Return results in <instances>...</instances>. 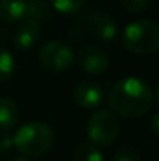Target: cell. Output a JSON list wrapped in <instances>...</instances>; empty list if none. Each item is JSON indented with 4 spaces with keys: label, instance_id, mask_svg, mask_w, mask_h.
I'll return each mask as SVG.
<instances>
[{
    "label": "cell",
    "instance_id": "obj_1",
    "mask_svg": "<svg viewBox=\"0 0 159 161\" xmlns=\"http://www.w3.org/2000/svg\"><path fill=\"white\" fill-rule=\"evenodd\" d=\"M153 89L139 77H126L109 88L108 103L122 117H142L153 107Z\"/></svg>",
    "mask_w": 159,
    "mask_h": 161
},
{
    "label": "cell",
    "instance_id": "obj_2",
    "mask_svg": "<svg viewBox=\"0 0 159 161\" xmlns=\"http://www.w3.org/2000/svg\"><path fill=\"white\" fill-rule=\"evenodd\" d=\"M55 139L52 127L45 122L24 124L13 136V146L25 157H41L50 150Z\"/></svg>",
    "mask_w": 159,
    "mask_h": 161
},
{
    "label": "cell",
    "instance_id": "obj_3",
    "mask_svg": "<svg viewBox=\"0 0 159 161\" xmlns=\"http://www.w3.org/2000/svg\"><path fill=\"white\" fill-rule=\"evenodd\" d=\"M123 47L134 55H153L159 49V27L148 19L130 22L122 33Z\"/></svg>",
    "mask_w": 159,
    "mask_h": 161
},
{
    "label": "cell",
    "instance_id": "obj_4",
    "mask_svg": "<svg viewBox=\"0 0 159 161\" xmlns=\"http://www.w3.org/2000/svg\"><path fill=\"white\" fill-rule=\"evenodd\" d=\"M86 131H87L89 139L95 146L108 147L117 139L119 131H120V125H119L117 117L112 113L97 111L89 117Z\"/></svg>",
    "mask_w": 159,
    "mask_h": 161
},
{
    "label": "cell",
    "instance_id": "obj_5",
    "mask_svg": "<svg viewBox=\"0 0 159 161\" xmlns=\"http://www.w3.org/2000/svg\"><path fill=\"white\" fill-rule=\"evenodd\" d=\"M73 59H75L73 49L69 44L58 41V39L44 42L39 49L41 64L52 72H62V70L69 69L72 66Z\"/></svg>",
    "mask_w": 159,
    "mask_h": 161
},
{
    "label": "cell",
    "instance_id": "obj_6",
    "mask_svg": "<svg viewBox=\"0 0 159 161\" xmlns=\"http://www.w3.org/2000/svg\"><path fill=\"white\" fill-rule=\"evenodd\" d=\"M83 24H84V30H87V33L94 36L95 39H98L100 42L109 44L115 41L119 36L117 22L114 20L112 16H109L108 13H103V11L87 14L83 19Z\"/></svg>",
    "mask_w": 159,
    "mask_h": 161
},
{
    "label": "cell",
    "instance_id": "obj_7",
    "mask_svg": "<svg viewBox=\"0 0 159 161\" xmlns=\"http://www.w3.org/2000/svg\"><path fill=\"white\" fill-rule=\"evenodd\" d=\"M78 67L91 75H100L109 67V56L97 46H86L78 53Z\"/></svg>",
    "mask_w": 159,
    "mask_h": 161
},
{
    "label": "cell",
    "instance_id": "obj_8",
    "mask_svg": "<svg viewBox=\"0 0 159 161\" xmlns=\"http://www.w3.org/2000/svg\"><path fill=\"white\" fill-rule=\"evenodd\" d=\"M105 89L102 88V85H98L97 81H91V80H84L80 85H77L75 91H73V99L77 102V105L86 109H94V108L100 107L105 102Z\"/></svg>",
    "mask_w": 159,
    "mask_h": 161
},
{
    "label": "cell",
    "instance_id": "obj_9",
    "mask_svg": "<svg viewBox=\"0 0 159 161\" xmlns=\"http://www.w3.org/2000/svg\"><path fill=\"white\" fill-rule=\"evenodd\" d=\"M41 33L39 24L25 19L13 33V44L19 50H28L34 46Z\"/></svg>",
    "mask_w": 159,
    "mask_h": 161
},
{
    "label": "cell",
    "instance_id": "obj_10",
    "mask_svg": "<svg viewBox=\"0 0 159 161\" xmlns=\"http://www.w3.org/2000/svg\"><path fill=\"white\" fill-rule=\"evenodd\" d=\"M27 0H0V19L13 24L25 17Z\"/></svg>",
    "mask_w": 159,
    "mask_h": 161
},
{
    "label": "cell",
    "instance_id": "obj_11",
    "mask_svg": "<svg viewBox=\"0 0 159 161\" xmlns=\"http://www.w3.org/2000/svg\"><path fill=\"white\" fill-rule=\"evenodd\" d=\"M19 117L20 111L16 102L6 97H0V130H11L19 122Z\"/></svg>",
    "mask_w": 159,
    "mask_h": 161
},
{
    "label": "cell",
    "instance_id": "obj_12",
    "mask_svg": "<svg viewBox=\"0 0 159 161\" xmlns=\"http://www.w3.org/2000/svg\"><path fill=\"white\" fill-rule=\"evenodd\" d=\"M50 16V8L47 0H27L25 17L41 25V22L47 20Z\"/></svg>",
    "mask_w": 159,
    "mask_h": 161
},
{
    "label": "cell",
    "instance_id": "obj_13",
    "mask_svg": "<svg viewBox=\"0 0 159 161\" xmlns=\"http://www.w3.org/2000/svg\"><path fill=\"white\" fill-rule=\"evenodd\" d=\"M72 161H103V153L94 144L81 142L73 149Z\"/></svg>",
    "mask_w": 159,
    "mask_h": 161
},
{
    "label": "cell",
    "instance_id": "obj_14",
    "mask_svg": "<svg viewBox=\"0 0 159 161\" xmlns=\"http://www.w3.org/2000/svg\"><path fill=\"white\" fill-rule=\"evenodd\" d=\"M14 72V58L8 50L0 47V83L8 81Z\"/></svg>",
    "mask_w": 159,
    "mask_h": 161
},
{
    "label": "cell",
    "instance_id": "obj_15",
    "mask_svg": "<svg viewBox=\"0 0 159 161\" xmlns=\"http://www.w3.org/2000/svg\"><path fill=\"white\" fill-rule=\"evenodd\" d=\"M49 2L56 11L62 14H75L84 6L86 0H49Z\"/></svg>",
    "mask_w": 159,
    "mask_h": 161
},
{
    "label": "cell",
    "instance_id": "obj_16",
    "mask_svg": "<svg viewBox=\"0 0 159 161\" xmlns=\"http://www.w3.org/2000/svg\"><path fill=\"white\" fill-rule=\"evenodd\" d=\"M114 161H140L139 150L133 146H120L115 153H114Z\"/></svg>",
    "mask_w": 159,
    "mask_h": 161
},
{
    "label": "cell",
    "instance_id": "obj_17",
    "mask_svg": "<svg viewBox=\"0 0 159 161\" xmlns=\"http://www.w3.org/2000/svg\"><path fill=\"white\" fill-rule=\"evenodd\" d=\"M120 3L130 13H144L148 8L150 0H120Z\"/></svg>",
    "mask_w": 159,
    "mask_h": 161
},
{
    "label": "cell",
    "instance_id": "obj_18",
    "mask_svg": "<svg viewBox=\"0 0 159 161\" xmlns=\"http://www.w3.org/2000/svg\"><path fill=\"white\" fill-rule=\"evenodd\" d=\"M11 147H13V136L2 130L0 131V153L8 152Z\"/></svg>",
    "mask_w": 159,
    "mask_h": 161
},
{
    "label": "cell",
    "instance_id": "obj_19",
    "mask_svg": "<svg viewBox=\"0 0 159 161\" xmlns=\"http://www.w3.org/2000/svg\"><path fill=\"white\" fill-rule=\"evenodd\" d=\"M150 128H151L153 135L158 136L159 135V116L158 114H153L151 116V119H150Z\"/></svg>",
    "mask_w": 159,
    "mask_h": 161
},
{
    "label": "cell",
    "instance_id": "obj_20",
    "mask_svg": "<svg viewBox=\"0 0 159 161\" xmlns=\"http://www.w3.org/2000/svg\"><path fill=\"white\" fill-rule=\"evenodd\" d=\"M14 161H30V160H14Z\"/></svg>",
    "mask_w": 159,
    "mask_h": 161
}]
</instances>
